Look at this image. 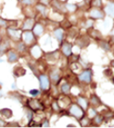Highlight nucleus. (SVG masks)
<instances>
[{
    "mask_svg": "<svg viewBox=\"0 0 114 128\" xmlns=\"http://www.w3.org/2000/svg\"><path fill=\"white\" fill-rule=\"evenodd\" d=\"M102 122V118L100 116H97L95 119V123L96 124H100Z\"/></svg>",
    "mask_w": 114,
    "mask_h": 128,
    "instance_id": "26",
    "label": "nucleus"
},
{
    "mask_svg": "<svg viewBox=\"0 0 114 128\" xmlns=\"http://www.w3.org/2000/svg\"><path fill=\"white\" fill-rule=\"evenodd\" d=\"M8 34H9V35L11 38L14 39V40H18V39L20 38V33L18 32V30L9 28L8 29Z\"/></svg>",
    "mask_w": 114,
    "mask_h": 128,
    "instance_id": "8",
    "label": "nucleus"
},
{
    "mask_svg": "<svg viewBox=\"0 0 114 128\" xmlns=\"http://www.w3.org/2000/svg\"><path fill=\"white\" fill-rule=\"evenodd\" d=\"M62 90L65 94H68L70 92V86L68 84H65L62 86Z\"/></svg>",
    "mask_w": 114,
    "mask_h": 128,
    "instance_id": "19",
    "label": "nucleus"
},
{
    "mask_svg": "<svg viewBox=\"0 0 114 128\" xmlns=\"http://www.w3.org/2000/svg\"><path fill=\"white\" fill-rule=\"evenodd\" d=\"M0 114L5 116V117L8 118V119L12 117V111L11 109H9V108H3V109H1L0 110Z\"/></svg>",
    "mask_w": 114,
    "mask_h": 128,
    "instance_id": "11",
    "label": "nucleus"
},
{
    "mask_svg": "<svg viewBox=\"0 0 114 128\" xmlns=\"http://www.w3.org/2000/svg\"><path fill=\"white\" fill-rule=\"evenodd\" d=\"M105 12H106L110 16L114 17V3L108 4L105 7Z\"/></svg>",
    "mask_w": 114,
    "mask_h": 128,
    "instance_id": "9",
    "label": "nucleus"
},
{
    "mask_svg": "<svg viewBox=\"0 0 114 128\" xmlns=\"http://www.w3.org/2000/svg\"><path fill=\"white\" fill-rule=\"evenodd\" d=\"M7 46H8V45L6 44V43H5V44L0 45V55L4 54V52H5V51L6 50Z\"/></svg>",
    "mask_w": 114,
    "mask_h": 128,
    "instance_id": "22",
    "label": "nucleus"
},
{
    "mask_svg": "<svg viewBox=\"0 0 114 128\" xmlns=\"http://www.w3.org/2000/svg\"><path fill=\"white\" fill-rule=\"evenodd\" d=\"M39 80H40V84H41V88L42 90H48V86H49V80H48V78L46 76V75H42L39 78Z\"/></svg>",
    "mask_w": 114,
    "mask_h": 128,
    "instance_id": "2",
    "label": "nucleus"
},
{
    "mask_svg": "<svg viewBox=\"0 0 114 128\" xmlns=\"http://www.w3.org/2000/svg\"><path fill=\"white\" fill-rule=\"evenodd\" d=\"M54 36L56 37L57 40H58L59 41H62V36H63V31H62V29H61V28L56 29V30L54 31Z\"/></svg>",
    "mask_w": 114,
    "mask_h": 128,
    "instance_id": "13",
    "label": "nucleus"
},
{
    "mask_svg": "<svg viewBox=\"0 0 114 128\" xmlns=\"http://www.w3.org/2000/svg\"><path fill=\"white\" fill-rule=\"evenodd\" d=\"M33 24H34V21H33L32 19H28V20L24 22V24H23V29H30L31 28L33 27Z\"/></svg>",
    "mask_w": 114,
    "mask_h": 128,
    "instance_id": "14",
    "label": "nucleus"
},
{
    "mask_svg": "<svg viewBox=\"0 0 114 128\" xmlns=\"http://www.w3.org/2000/svg\"><path fill=\"white\" fill-rule=\"evenodd\" d=\"M89 113H90V116H93L95 115V112L93 113V108H91V109L89 110Z\"/></svg>",
    "mask_w": 114,
    "mask_h": 128,
    "instance_id": "29",
    "label": "nucleus"
},
{
    "mask_svg": "<svg viewBox=\"0 0 114 128\" xmlns=\"http://www.w3.org/2000/svg\"><path fill=\"white\" fill-rule=\"evenodd\" d=\"M104 16H105L104 13L99 9H93L90 11V16L93 17V18H95V19L103 18Z\"/></svg>",
    "mask_w": 114,
    "mask_h": 128,
    "instance_id": "5",
    "label": "nucleus"
},
{
    "mask_svg": "<svg viewBox=\"0 0 114 128\" xmlns=\"http://www.w3.org/2000/svg\"><path fill=\"white\" fill-rule=\"evenodd\" d=\"M42 3L45 4H48V0H42Z\"/></svg>",
    "mask_w": 114,
    "mask_h": 128,
    "instance_id": "30",
    "label": "nucleus"
},
{
    "mask_svg": "<svg viewBox=\"0 0 114 128\" xmlns=\"http://www.w3.org/2000/svg\"><path fill=\"white\" fill-rule=\"evenodd\" d=\"M31 52H32V54L34 55L35 57H38L39 55L41 54V50L39 49L38 46H35L34 48L31 50Z\"/></svg>",
    "mask_w": 114,
    "mask_h": 128,
    "instance_id": "18",
    "label": "nucleus"
},
{
    "mask_svg": "<svg viewBox=\"0 0 114 128\" xmlns=\"http://www.w3.org/2000/svg\"><path fill=\"white\" fill-rule=\"evenodd\" d=\"M43 32V28L41 24H36L34 28V34L36 35H41Z\"/></svg>",
    "mask_w": 114,
    "mask_h": 128,
    "instance_id": "12",
    "label": "nucleus"
},
{
    "mask_svg": "<svg viewBox=\"0 0 114 128\" xmlns=\"http://www.w3.org/2000/svg\"><path fill=\"white\" fill-rule=\"evenodd\" d=\"M1 62H3V60H0V63H1Z\"/></svg>",
    "mask_w": 114,
    "mask_h": 128,
    "instance_id": "33",
    "label": "nucleus"
},
{
    "mask_svg": "<svg viewBox=\"0 0 114 128\" xmlns=\"http://www.w3.org/2000/svg\"><path fill=\"white\" fill-rule=\"evenodd\" d=\"M99 46L102 47L103 49H105V51H108L110 49V46L107 42H105V41H101L99 42Z\"/></svg>",
    "mask_w": 114,
    "mask_h": 128,
    "instance_id": "20",
    "label": "nucleus"
},
{
    "mask_svg": "<svg viewBox=\"0 0 114 128\" xmlns=\"http://www.w3.org/2000/svg\"><path fill=\"white\" fill-rule=\"evenodd\" d=\"M23 4H32V0H23Z\"/></svg>",
    "mask_w": 114,
    "mask_h": 128,
    "instance_id": "28",
    "label": "nucleus"
},
{
    "mask_svg": "<svg viewBox=\"0 0 114 128\" xmlns=\"http://www.w3.org/2000/svg\"><path fill=\"white\" fill-rule=\"evenodd\" d=\"M7 24V22L5 20H4V19L0 18V26H5V25Z\"/></svg>",
    "mask_w": 114,
    "mask_h": 128,
    "instance_id": "27",
    "label": "nucleus"
},
{
    "mask_svg": "<svg viewBox=\"0 0 114 128\" xmlns=\"http://www.w3.org/2000/svg\"><path fill=\"white\" fill-rule=\"evenodd\" d=\"M22 36H23V40H24L25 43H27V44H29V43H31L34 40V35H33V34L31 32H29V31L24 32L22 34Z\"/></svg>",
    "mask_w": 114,
    "mask_h": 128,
    "instance_id": "6",
    "label": "nucleus"
},
{
    "mask_svg": "<svg viewBox=\"0 0 114 128\" xmlns=\"http://www.w3.org/2000/svg\"><path fill=\"white\" fill-rule=\"evenodd\" d=\"M66 7L69 11H74L76 10V8H77L75 4H67Z\"/></svg>",
    "mask_w": 114,
    "mask_h": 128,
    "instance_id": "21",
    "label": "nucleus"
},
{
    "mask_svg": "<svg viewBox=\"0 0 114 128\" xmlns=\"http://www.w3.org/2000/svg\"><path fill=\"white\" fill-rule=\"evenodd\" d=\"M17 58H18V56H17V54H16L14 51H10L8 52V60L10 62H15V61L17 60Z\"/></svg>",
    "mask_w": 114,
    "mask_h": 128,
    "instance_id": "10",
    "label": "nucleus"
},
{
    "mask_svg": "<svg viewBox=\"0 0 114 128\" xmlns=\"http://www.w3.org/2000/svg\"><path fill=\"white\" fill-rule=\"evenodd\" d=\"M62 52L66 56H69L72 52V45L69 43H64L62 46Z\"/></svg>",
    "mask_w": 114,
    "mask_h": 128,
    "instance_id": "7",
    "label": "nucleus"
},
{
    "mask_svg": "<svg viewBox=\"0 0 114 128\" xmlns=\"http://www.w3.org/2000/svg\"><path fill=\"white\" fill-rule=\"evenodd\" d=\"M93 4L94 6H100L101 5V0H93Z\"/></svg>",
    "mask_w": 114,
    "mask_h": 128,
    "instance_id": "25",
    "label": "nucleus"
},
{
    "mask_svg": "<svg viewBox=\"0 0 114 128\" xmlns=\"http://www.w3.org/2000/svg\"><path fill=\"white\" fill-rule=\"evenodd\" d=\"M36 8H37V10H40L41 12L43 14V15H45V10H46V8L43 6V5H37Z\"/></svg>",
    "mask_w": 114,
    "mask_h": 128,
    "instance_id": "23",
    "label": "nucleus"
},
{
    "mask_svg": "<svg viewBox=\"0 0 114 128\" xmlns=\"http://www.w3.org/2000/svg\"><path fill=\"white\" fill-rule=\"evenodd\" d=\"M112 33H113V34H114V29H113V31H112Z\"/></svg>",
    "mask_w": 114,
    "mask_h": 128,
    "instance_id": "34",
    "label": "nucleus"
},
{
    "mask_svg": "<svg viewBox=\"0 0 114 128\" xmlns=\"http://www.w3.org/2000/svg\"><path fill=\"white\" fill-rule=\"evenodd\" d=\"M79 79L81 82H90L92 80V72L90 70H86L85 72H83L81 75L79 76Z\"/></svg>",
    "mask_w": 114,
    "mask_h": 128,
    "instance_id": "1",
    "label": "nucleus"
},
{
    "mask_svg": "<svg viewBox=\"0 0 114 128\" xmlns=\"http://www.w3.org/2000/svg\"><path fill=\"white\" fill-rule=\"evenodd\" d=\"M51 79L53 82H56L59 80V72H54L51 73Z\"/></svg>",
    "mask_w": 114,
    "mask_h": 128,
    "instance_id": "17",
    "label": "nucleus"
},
{
    "mask_svg": "<svg viewBox=\"0 0 114 128\" xmlns=\"http://www.w3.org/2000/svg\"><path fill=\"white\" fill-rule=\"evenodd\" d=\"M14 74L17 76H21L25 74V70L22 67H17V68H15V70H14Z\"/></svg>",
    "mask_w": 114,
    "mask_h": 128,
    "instance_id": "15",
    "label": "nucleus"
},
{
    "mask_svg": "<svg viewBox=\"0 0 114 128\" xmlns=\"http://www.w3.org/2000/svg\"><path fill=\"white\" fill-rule=\"evenodd\" d=\"M29 106L30 107V108H32L33 110H39V109H42V105L38 101L34 99H30L28 102Z\"/></svg>",
    "mask_w": 114,
    "mask_h": 128,
    "instance_id": "3",
    "label": "nucleus"
},
{
    "mask_svg": "<svg viewBox=\"0 0 114 128\" xmlns=\"http://www.w3.org/2000/svg\"><path fill=\"white\" fill-rule=\"evenodd\" d=\"M70 113L77 118H80L82 115H83V112H82V110L80 109L77 105H73L72 106L71 109H70Z\"/></svg>",
    "mask_w": 114,
    "mask_h": 128,
    "instance_id": "4",
    "label": "nucleus"
},
{
    "mask_svg": "<svg viewBox=\"0 0 114 128\" xmlns=\"http://www.w3.org/2000/svg\"><path fill=\"white\" fill-rule=\"evenodd\" d=\"M39 93H40V91H39V90H30V91H29V94H32V96H38Z\"/></svg>",
    "mask_w": 114,
    "mask_h": 128,
    "instance_id": "24",
    "label": "nucleus"
},
{
    "mask_svg": "<svg viewBox=\"0 0 114 128\" xmlns=\"http://www.w3.org/2000/svg\"><path fill=\"white\" fill-rule=\"evenodd\" d=\"M43 126H47V127H48V121H46L44 124H43Z\"/></svg>",
    "mask_w": 114,
    "mask_h": 128,
    "instance_id": "31",
    "label": "nucleus"
},
{
    "mask_svg": "<svg viewBox=\"0 0 114 128\" xmlns=\"http://www.w3.org/2000/svg\"><path fill=\"white\" fill-rule=\"evenodd\" d=\"M78 102L84 109H86V107H87V101L85 99V98H81V97H79L78 98Z\"/></svg>",
    "mask_w": 114,
    "mask_h": 128,
    "instance_id": "16",
    "label": "nucleus"
},
{
    "mask_svg": "<svg viewBox=\"0 0 114 128\" xmlns=\"http://www.w3.org/2000/svg\"><path fill=\"white\" fill-rule=\"evenodd\" d=\"M111 64H112V66H114V61H113V62H112V63H111Z\"/></svg>",
    "mask_w": 114,
    "mask_h": 128,
    "instance_id": "32",
    "label": "nucleus"
}]
</instances>
